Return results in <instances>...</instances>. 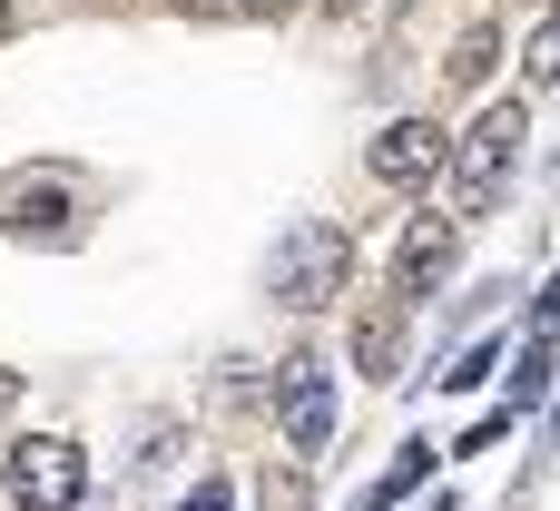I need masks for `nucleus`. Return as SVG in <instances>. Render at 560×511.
Here are the masks:
<instances>
[{
	"instance_id": "20e7f679",
	"label": "nucleus",
	"mask_w": 560,
	"mask_h": 511,
	"mask_svg": "<svg viewBox=\"0 0 560 511\" xmlns=\"http://www.w3.org/2000/svg\"><path fill=\"white\" fill-rule=\"evenodd\" d=\"M276 423H285L295 453H325V443H335V364H325V355H285V374H276Z\"/></svg>"
},
{
	"instance_id": "f257e3e1",
	"label": "nucleus",
	"mask_w": 560,
	"mask_h": 511,
	"mask_svg": "<svg viewBox=\"0 0 560 511\" xmlns=\"http://www.w3.org/2000/svg\"><path fill=\"white\" fill-rule=\"evenodd\" d=\"M345 266H354V246H345V227H325V217H295L285 236H276V256H266V286L295 305V315H315L335 286H345Z\"/></svg>"
},
{
	"instance_id": "f8f14e48",
	"label": "nucleus",
	"mask_w": 560,
	"mask_h": 511,
	"mask_svg": "<svg viewBox=\"0 0 560 511\" xmlns=\"http://www.w3.org/2000/svg\"><path fill=\"white\" fill-rule=\"evenodd\" d=\"M0 30H10V0H0Z\"/></svg>"
},
{
	"instance_id": "0eeeda50",
	"label": "nucleus",
	"mask_w": 560,
	"mask_h": 511,
	"mask_svg": "<svg viewBox=\"0 0 560 511\" xmlns=\"http://www.w3.org/2000/svg\"><path fill=\"white\" fill-rule=\"evenodd\" d=\"M453 246H463V227H453V217H413V227H404V256H394V266H404V286H413V295H433V286L453 276Z\"/></svg>"
},
{
	"instance_id": "f03ea898",
	"label": "nucleus",
	"mask_w": 560,
	"mask_h": 511,
	"mask_svg": "<svg viewBox=\"0 0 560 511\" xmlns=\"http://www.w3.org/2000/svg\"><path fill=\"white\" fill-rule=\"evenodd\" d=\"M522 128H532V118H522L512 98L463 128V148H453V197H463V217H482V207L502 197V177L522 167Z\"/></svg>"
},
{
	"instance_id": "ddd939ff",
	"label": "nucleus",
	"mask_w": 560,
	"mask_h": 511,
	"mask_svg": "<svg viewBox=\"0 0 560 511\" xmlns=\"http://www.w3.org/2000/svg\"><path fill=\"white\" fill-rule=\"evenodd\" d=\"M266 10H295V0H266Z\"/></svg>"
},
{
	"instance_id": "39448f33",
	"label": "nucleus",
	"mask_w": 560,
	"mask_h": 511,
	"mask_svg": "<svg viewBox=\"0 0 560 511\" xmlns=\"http://www.w3.org/2000/svg\"><path fill=\"white\" fill-rule=\"evenodd\" d=\"M443 158H453V148H443V128H433V118H394V128L364 148V167H374L384 187H423Z\"/></svg>"
},
{
	"instance_id": "9d476101",
	"label": "nucleus",
	"mask_w": 560,
	"mask_h": 511,
	"mask_svg": "<svg viewBox=\"0 0 560 511\" xmlns=\"http://www.w3.org/2000/svg\"><path fill=\"white\" fill-rule=\"evenodd\" d=\"M482 69H492V30H463L453 39V79H482Z\"/></svg>"
},
{
	"instance_id": "6e6552de",
	"label": "nucleus",
	"mask_w": 560,
	"mask_h": 511,
	"mask_svg": "<svg viewBox=\"0 0 560 511\" xmlns=\"http://www.w3.org/2000/svg\"><path fill=\"white\" fill-rule=\"evenodd\" d=\"M394 355H404V335H394V315H374V325H364V374L384 384V374H394Z\"/></svg>"
},
{
	"instance_id": "9b49d317",
	"label": "nucleus",
	"mask_w": 560,
	"mask_h": 511,
	"mask_svg": "<svg viewBox=\"0 0 560 511\" xmlns=\"http://www.w3.org/2000/svg\"><path fill=\"white\" fill-rule=\"evenodd\" d=\"M177 511H226V483L207 473V483H197V492H187V502H177Z\"/></svg>"
},
{
	"instance_id": "1a4fd4ad",
	"label": "nucleus",
	"mask_w": 560,
	"mask_h": 511,
	"mask_svg": "<svg viewBox=\"0 0 560 511\" xmlns=\"http://www.w3.org/2000/svg\"><path fill=\"white\" fill-rule=\"evenodd\" d=\"M522 69H532V79H560V10H551V20H541V39L522 49Z\"/></svg>"
},
{
	"instance_id": "7ed1b4c3",
	"label": "nucleus",
	"mask_w": 560,
	"mask_h": 511,
	"mask_svg": "<svg viewBox=\"0 0 560 511\" xmlns=\"http://www.w3.org/2000/svg\"><path fill=\"white\" fill-rule=\"evenodd\" d=\"M89 492V463H79V443H59V433H30L20 453H10V502L20 511H79Z\"/></svg>"
},
{
	"instance_id": "423d86ee",
	"label": "nucleus",
	"mask_w": 560,
	"mask_h": 511,
	"mask_svg": "<svg viewBox=\"0 0 560 511\" xmlns=\"http://www.w3.org/2000/svg\"><path fill=\"white\" fill-rule=\"evenodd\" d=\"M0 227L10 236H69V177H0Z\"/></svg>"
}]
</instances>
